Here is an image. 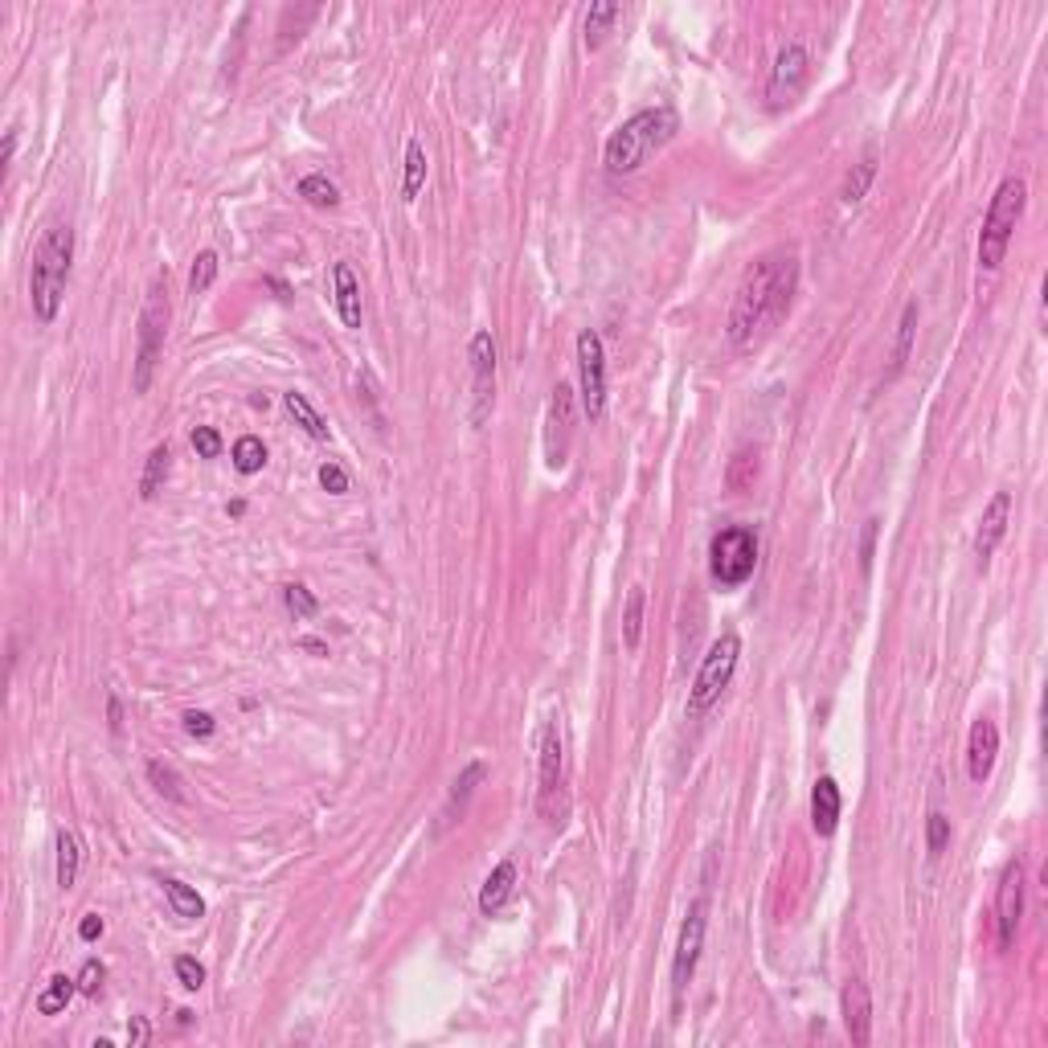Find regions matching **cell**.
<instances>
[{
    "instance_id": "cell-45",
    "label": "cell",
    "mask_w": 1048,
    "mask_h": 1048,
    "mask_svg": "<svg viewBox=\"0 0 1048 1048\" xmlns=\"http://www.w3.org/2000/svg\"><path fill=\"white\" fill-rule=\"evenodd\" d=\"M103 930H107V922H103L99 913H86L82 922H78V938H82V942H95V938H103Z\"/></svg>"
},
{
    "instance_id": "cell-46",
    "label": "cell",
    "mask_w": 1048,
    "mask_h": 1048,
    "mask_svg": "<svg viewBox=\"0 0 1048 1048\" xmlns=\"http://www.w3.org/2000/svg\"><path fill=\"white\" fill-rule=\"evenodd\" d=\"M148 1020H131L127 1024V1040H131V1048H140V1044H148Z\"/></svg>"
},
{
    "instance_id": "cell-19",
    "label": "cell",
    "mask_w": 1048,
    "mask_h": 1048,
    "mask_svg": "<svg viewBox=\"0 0 1048 1048\" xmlns=\"http://www.w3.org/2000/svg\"><path fill=\"white\" fill-rule=\"evenodd\" d=\"M484 774H488V762H467L463 766V774L455 778V786H451V795H447V803H443V811H439V827H434V832H447L451 823H459V815H463V807H467V799L475 795V786L484 782Z\"/></svg>"
},
{
    "instance_id": "cell-30",
    "label": "cell",
    "mask_w": 1048,
    "mask_h": 1048,
    "mask_svg": "<svg viewBox=\"0 0 1048 1048\" xmlns=\"http://www.w3.org/2000/svg\"><path fill=\"white\" fill-rule=\"evenodd\" d=\"M299 197L308 205H316V209L340 205V189H336V181H328V172H308V177L299 181Z\"/></svg>"
},
{
    "instance_id": "cell-5",
    "label": "cell",
    "mask_w": 1048,
    "mask_h": 1048,
    "mask_svg": "<svg viewBox=\"0 0 1048 1048\" xmlns=\"http://www.w3.org/2000/svg\"><path fill=\"white\" fill-rule=\"evenodd\" d=\"M168 320H172V303H168V271H160L148 283L144 295V312H140V348H136V373H131V389L148 393L156 361L164 353V336H168Z\"/></svg>"
},
{
    "instance_id": "cell-47",
    "label": "cell",
    "mask_w": 1048,
    "mask_h": 1048,
    "mask_svg": "<svg viewBox=\"0 0 1048 1048\" xmlns=\"http://www.w3.org/2000/svg\"><path fill=\"white\" fill-rule=\"evenodd\" d=\"M13 152H17V127H9V131H5V152H0V172H9V164H13Z\"/></svg>"
},
{
    "instance_id": "cell-3",
    "label": "cell",
    "mask_w": 1048,
    "mask_h": 1048,
    "mask_svg": "<svg viewBox=\"0 0 1048 1048\" xmlns=\"http://www.w3.org/2000/svg\"><path fill=\"white\" fill-rule=\"evenodd\" d=\"M680 131V115L672 107H643L635 111L619 131H610L602 164L610 177H627V172L643 168L655 152H660L672 136Z\"/></svg>"
},
{
    "instance_id": "cell-15",
    "label": "cell",
    "mask_w": 1048,
    "mask_h": 1048,
    "mask_svg": "<svg viewBox=\"0 0 1048 1048\" xmlns=\"http://www.w3.org/2000/svg\"><path fill=\"white\" fill-rule=\"evenodd\" d=\"M840 1016H844V1032L856 1048H864L872 1040V995L864 979H848L844 995H840Z\"/></svg>"
},
{
    "instance_id": "cell-9",
    "label": "cell",
    "mask_w": 1048,
    "mask_h": 1048,
    "mask_svg": "<svg viewBox=\"0 0 1048 1048\" xmlns=\"http://www.w3.org/2000/svg\"><path fill=\"white\" fill-rule=\"evenodd\" d=\"M705 926H709V901L696 897L688 905V917L680 926V942H676V958H672V995H676V1008L680 999L696 975V963H701V950H705Z\"/></svg>"
},
{
    "instance_id": "cell-38",
    "label": "cell",
    "mask_w": 1048,
    "mask_h": 1048,
    "mask_svg": "<svg viewBox=\"0 0 1048 1048\" xmlns=\"http://www.w3.org/2000/svg\"><path fill=\"white\" fill-rule=\"evenodd\" d=\"M946 844H950V819H946L942 811H934V815L926 819V848H930V856L938 860V856L946 852Z\"/></svg>"
},
{
    "instance_id": "cell-4",
    "label": "cell",
    "mask_w": 1048,
    "mask_h": 1048,
    "mask_svg": "<svg viewBox=\"0 0 1048 1048\" xmlns=\"http://www.w3.org/2000/svg\"><path fill=\"white\" fill-rule=\"evenodd\" d=\"M1024 205H1028V181L1012 172V177L999 181L991 209L983 217V230H979V267L983 271H999L1003 254H1008V242L1020 226V217H1024Z\"/></svg>"
},
{
    "instance_id": "cell-32",
    "label": "cell",
    "mask_w": 1048,
    "mask_h": 1048,
    "mask_svg": "<svg viewBox=\"0 0 1048 1048\" xmlns=\"http://www.w3.org/2000/svg\"><path fill=\"white\" fill-rule=\"evenodd\" d=\"M422 185H426V152H422L418 140H410V144H406V181H402V201H418Z\"/></svg>"
},
{
    "instance_id": "cell-16",
    "label": "cell",
    "mask_w": 1048,
    "mask_h": 1048,
    "mask_svg": "<svg viewBox=\"0 0 1048 1048\" xmlns=\"http://www.w3.org/2000/svg\"><path fill=\"white\" fill-rule=\"evenodd\" d=\"M1008 516H1012V496H1008V492H995L991 504L983 508L979 533H975V557H979V565H987L991 553L999 549L1003 533H1008Z\"/></svg>"
},
{
    "instance_id": "cell-44",
    "label": "cell",
    "mask_w": 1048,
    "mask_h": 1048,
    "mask_svg": "<svg viewBox=\"0 0 1048 1048\" xmlns=\"http://www.w3.org/2000/svg\"><path fill=\"white\" fill-rule=\"evenodd\" d=\"M877 529H881V520H877V516L864 520V537H860V570H868V565H872V549H877Z\"/></svg>"
},
{
    "instance_id": "cell-24",
    "label": "cell",
    "mask_w": 1048,
    "mask_h": 1048,
    "mask_svg": "<svg viewBox=\"0 0 1048 1048\" xmlns=\"http://www.w3.org/2000/svg\"><path fill=\"white\" fill-rule=\"evenodd\" d=\"M78 868H82V840H78V832L62 827L58 832V889L78 885Z\"/></svg>"
},
{
    "instance_id": "cell-1",
    "label": "cell",
    "mask_w": 1048,
    "mask_h": 1048,
    "mask_svg": "<svg viewBox=\"0 0 1048 1048\" xmlns=\"http://www.w3.org/2000/svg\"><path fill=\"white\" fill-rule=\"evenodd\" d=\"M799 287V258L795 250H766L754 267L741 275V287L729 308V344L746 348L762 332L778 328L782 316L791 312V299Z\"/></svg>"
},
{
    "instance_id": "cell-20",
    "label": "cell",
    "mask_w": 1048,
    "mask_h": 1048,
    "mask_svg": "<svg viewBox=\"0 0 1048 1048\" xmlns=\"http://www.w3.org/2000/svg\"><path fill=\"white\" fill-rule=\"evenodd\" d=\"M332 283H336V312H340V324L344 328H361L365 320V308H361V279L353 275L348 262H336L332 267Z\"/></svg>"
},
{
    "instance_id": "cell-42",
    "label": "cell",
    "mask_w": 1048,
    "mask_h": 1048,
    "mask_svg": "<svg viewBox=\"0 0 1048 1048\" xmlns=\"http://www.w3.org/2000/svg\"><path fill=\"white\" fill-rule=\"evenodd\" d=\"M320 484H324V492L344 496V492H348V471H344L340 463H324V467H320Z\"/></svg>"
},
{
    "instance_id": "cell-14",
    "label": "cell",
    "mask_w": 1048,
    "mask_h": 1048,
    "mask_svg": "<svg viewBox=\"0 0 1048 1048\" xmlns=\"http://www.w3.org/2000/svg\"><path fill=\"white\" fill-rule=\"evenodd\" d=\"M570 434H574V389L557 381L553 398H549V418H545V463L557 471L565 467L570 455Z\"/></svg>"
},
{
    "instance_id": "cell-41",
    "label": "cell",
    "mask_w": 1048,
    "mask_h": 1048,
    "mask_svg": "<svg viewBox=\"0 0 1048 1048\" xmlns=\"http://www.w3.org/2000/svg\"><path fill=\"white\" fill-rule=\"evenodd\" d=\"M103 979H107V967L99 963V958H86V967H82V975H78V991H82V995H99Z\"/></svg>"
},
{
    "instance_id": "cell-33",
    "label": "cell",
    "mask_w": 1048,
    "mask_h": 1048,
    "mask_svg": "<svg viewBox=\"0 0 1048 1048\" xmlns=\"http://www.w3.org/2000/svg\"><path fill=\"white\" fill-rule=\"evenodd\" d=\"M619 13H623V9L615 5V0H598V5H590V13H586V46H590V50L602 46L610 21H615Z\"/></svg>"
},
{
    "instance_id": "cell-11",
    "label": "cell",
    "mask_w": 1048,
    "mask_h": 1048,
    "mask_svg": "<svg viewBox=\"0 0 1048 1048\" xmlns=\"http://www.w3.org/2000/svg\"><path fill=\"white\" fill-rule=\"evenodd\" d=\"M578 377H582L586 418L602 422V414H606V353H602V336L594 328L578 332Z\"/></svg>"
},
{
    "instance_id": "cell-25",
    "label": "cell",
    "mask_w": 1048,
    "mask_h": 1048,
    "mask_svg": "<svg viewBox=\"0 0 1048 1048\" xmlns=\"http://www.w3.org/2000/svg\"><path fill=\"white\" fill-rule=\"evenodd\" d=\"M148 782L156 786V791H160L168 803H189L185 778H181V770L172 766V762H164V758H152V762H148Z\"/></svg>"
},
{
    "instance_id": "cell-10",
    "label": "cell",
    "mask_w": 1048,
    "mask_h": 1048,
    "mask_svg": "<svg viewBox=\"0 0 1048 1048\" xmlns=\"http://www.w3.org/2000/svg\"><path fill=\"white\" fill-rule=\"evenodd\" d=\"M471 426H484L496 406V340L488 328L471 336Z\"/></svg>"
},
{
    "instance_id": "cell-23",
    "label": "cell",
    "mask_w": 1048,
    "mask_h": 1048,
    "mask_svg": "<svg viewBox=\"0 0 1048 1048\" xmlns=\"http://www.w3.org/2000/svg\"><path fill=\"white\" fill-rule=\"evenodd\" d=\"M758 471H762L758 451H754V447H737L733 459H729V467H725V488H729V492H750V488L758 484Z\"/></svg>"
},
{
    "instance_id": "cell-2",
    "label": "cell",
    "mask_w": 1048,
    "mask_h": 1048,
    "mask_svg": "<svg viewBox=\"0 0 1048 1048\" xmlns=\"http://www.w3.org/2000/svg\"><path fill=\"white\" fill-rule=\"evenodd\" d=\"M70 262H74V230L70 222H50L37 238L33 267H29V303L41 324H54L62 312Z\"/></svg>"
},
{
    "instance_id": "cell-29",
    "label": "cell",
    "mask_w": 1048,
    "mask_h": 1048,
    "mask_svg": "<svg viewBox=\"0 0 1048 1048\" xmlns=\"http://www.w3.org/2000/svg\"><path fill=\"white\" fill-rule=\"evenodd\" d=\"M78 991V979H66V975H54L46 983V991L37 995V1016H62L66 1012V1003L74 999Z\"/></svg>"
},
{
    "instance_id": "cell-48",
    "label": "cell",
    "mask_w": 1048,
    "mask_h": 1048,
    "mask_svg": "<svg viewBox=\"0 0 1048 1048\" xmlns=\"http://www.w3.org/2000/svg\"><path fill=\"white\" fill-rule=\"evenodd\" d=\"M107 717H111V729L119 733V701H115V696H111V701H107Z\"/></svg>"
},
{
    "instance_id": "cell-8",
    "label": "cell",
    "mask_w": 1048,
    "mask_h": 1048,
    "mask_svg": "<svg viewBox=\"0 0 1048 1048\" xmlns=\"http://www.w3.org/2000/svg\"><path fill=\"white\" fill-rule=\"evenodd\" d=\"M561 791H565V737H561V721L549 717L541 725V791H537V811L549 823H557L565 811Z\"/></svg>"
},
{
    "instance_id": "cell-31",
    "label": "cell",
    "mask_w": 1048,
    "mask_h": 1048,
    "mask_svg": "<svg viewBox=\"0 0 1048 1048\" xmlns=\"http://www.w3.org/2000/svg\"><path fill=\"white\" fill-rule=\"evenodd\" d=\"M913 336H917V303H905L901 312V324H897V344H893V365H889V377H897L909 361V348H913Z\"/></svg>"
},
{
    "instance_id": "cell-39",
    "label": "cell",
    "mask_w": 1048,
    "mask_h": 1048,
    "mask_svg": "<svg viewBox=\"0 0 1048 1048\" xmlns=\"http://www.w3.org/2000/svg\"><path fill=\"white\" fill-rule=\"evenodd\" d=\"M172 971H177V979H181L185 991H201V987H205V967L197 963V958H189V954H181L177 963H172Z\"/></svg>"
},
{
    "instance_id": "cell-40",
    "label": "cell",
    "mask_w": 1048,
    "mask_h": 1048,
    "mask_svg": "<svg viewBox=\"0 0 1048 1048\" xmlns=\"http://www.w3.org/2000/svg\"><path fill=\"white\" fill-rule=\"evenodd\" d=\"M193 451L201 459H217V455H222V434H217L213 426H197L193 430Z\"/></svg>"
},
{
    "instance_id": "cell-43",
    "label": "cell",
    "mask_w": 1048,
    "mask_h": 1048,
    "mask_svg": "<svg viewBox=\"0 0 1048 1048\" xmlns=\"http://www.w3.org/2000/svg\"><path fill=\"white\" fill-rule=\"evenodd\" d=\"M213 729H217L213 713H205V709H189L185 713V733L189 737H213Z\"/></svg>"
},
{
    "instance_id": "cell-21",
    "label": "cell",
    "mask_w": 1048,
    "mask_h": 1048,
    "mask_svg": "<svg viewBox=\"0 0 1048 1048\" xmlns=\"http://www.w3.org/2000/svg\"><path fill=\"white\" fill-rule=\"evenodd\" d=\"M512 889H516V864H512V860H500V864L488 872L484 889H479V913H488V917L500 913V909L508 905Z\"/></svg>"
},
{
    "instance_id": "cell-28",
    "label": "cell",
    "mask_w": 1048,
    "mask_h": 1048,
    "mask_svg": "<svg viewBox=\"0 0 1048 1048\" xmlns=\"http://www.w3.org/2000/svg\"><path fill=\"white\" fill-rule=\"evenodd\" d=\"M168 467H172L168 443L152 447V455L144 459V475H140V496H144V500H156V492L164 488V479H168Z\"/></svg>"
},
{
    "instance_id": "cell-12",
    "label": "cell",
    "mask_w": 1048,
    "mask_h": 1048,
    "mask_svg": "<svg viewBox=\"0 0 1048 1048\" xmlns=\"http://www.w3.org/2000/svg\"><path fill=\"white\" fill-rule=\"evenodd\" d=\"M1020 917H1024V864L1012 860L1003 868L999 889H995V942H999V950L1016 946Z\"/></svg>"
},
{
    "instance_id": "cell-36",
    "label": "cell",
    "mask_w": 1048,
    "mask_h": 1048,
    "mask_svg": "<svg viewBox=\"0 0 1048 1048\" xmlns=\"http://www.w3.org/2000/svg\"><path fill=\"white\" fill-rule=\"evenodd\" d=\"M217 267H222V262H217V250H201L193 258V271H189V295H205L217 279Z\"/></svg>"
},
{
    "instance_id": "cell-18",
    "label": "cell",
    "mask_w": 1048,
    "mask_h": 1048,
    "mask_svg": "<svg viewBox=\"0 0 1048 1048\" xmlns=\"http://www.w3.org/2000/svg\"><path fill=\"white\" fill-rule=\"evenodd\" d=\"M840 811H844L840 782H836L832 774H823V778L811 786V827H815V836H836Z\"/></svg>"
},
{
    "instance_id": "cell-13",
    "label": "cell",
    "mask_w": 1048,
    "mask_h": 1048,
    "mask_svg": "<svg viewBox=\"0 0 1048 1048\" xmlns=\"http://www.w3.org/2000/svg\"><path fill=\"white\" fill-rule=\"evenodd\" d=\"M807 70H811V58L803 50V41H786V46L778 50V58H774V66H770V82H766L770 107L795 103V95L803 91V82H807Z\"/></svg>"
},
{
    "instance_id": "cell-17",
    "label": "cell",
    "mask_w": 1048,
    "mask_h": 1048,
    "mask_svg": "<svg viewBox=\"0 0 1048 1048\" xmlns=\"http://www.w3.org/2000/svg\"><path fill=\"white\" fill-rule=\"evenodd\" d=\"M995 754H999V729H995V721L979 717L971 725V741H967V774H971V782H987L991 778Z\"/></svg>"
},
{
    "instance_id": "cell-22",
    "label": "cell",
    "mask_w": 1048,
    "mask_h": 1048,
    "mask_svg": "<svg viewBox=\"0 0 1048 1048\" xmlns=\"http://www.w3.org/2000/svg\"><path fill=\"white\" fill-rule=\"evenodd\" d=\"M877 181V148H868L856 164H852V172L844 177V189H840V201L844 205H860L864 197H868V185Z\"/></svg>"
},
{
    "instance_id": "cell-6",
    "label": "cell",
    "mask_w": 1048,
    "mask_h": 1048,
    "mask_svg": "<svg viewBox=\"0 0 1048 1048\" xmlns=\"http://www.w3.org/2000/svg\"><path fill=\"white\" fill-rule=\"evenodd\" d=\"M754 565H758V537L754 529H741V524H729L721 529L709 545V574L717 586L725 590H737L754 578Z\"/></svg>"
},
{
    "instance_id": "cell-26",
    "label": "cell",
    "mask_w": 1048,
    "mask_h": 1048,
    "mask_svg": "<svg viewBox=\"0 0 1048 1048\" xmlns=\"http://www.w3.org/2000/svg\"><path fill=\"white\" fill-rule=\"evenodd\" d=\"M164 897H168L172 913L185 917V922H197V917H205V901H201V893L189 889V885L177 881V877H164Z\"/></svg>"
},
{
    "instance_id": "cell-34",
    "label": "cell",
    "mask_w": 1048,
    "mask_h": 1048,
    "mask_svg": "<svg viewBox=\"0 0 1048 1048\" xmlns=\"http://www.w3.org/2000/svg\"><path fill=\"white\" fill-rule=\"evenodd\" d=\"M643 602H647V590L635 586L627 594V610H623V643H627V651H635L639 639H643Z\"/></svg>"
},
{
    "instance_id": "cell-37",
    "label": "cell",
    "mask_w": 1048,
    "mask_h": 1048,
    "mask_svg": "<svg viewBox=\"0 0 1048 1048\" xmlns=\"http://www.w3.org/2000/svg\"><path fill=\"white\" fill-rule=\"evenodd\" d=\"M283 602H287V610L295 619H312L316 610H320V602H316V594L308 590V586H299V582H291V586H283Z\"/></svg>"
},
{
    "instance_id": "cell-35",
    "label": "cell",
    "mask_w": 1048,
    "mask_h": 1048,
    "mask_svg": "<svg viewBox=\"0 0 1048 1048\" xmlns=\"http://www.w3.org/2000/svg\"><path fill=\"white\" fill-rule=\"evenodd\" d=\"M267 467V447H262V439H254V434H242V439L234 443V471L238 475H254Z\"/></svg>"
},
{
    "instance_id": "cell-7",
    "label": "cell",
    "mask_w": 1048,
    "mask_h": 1048,
    "mask_svg": "<svg viewBox=\"0 0 1048 1048\" xmlns=\"http://www.w3.org/2000/svg\"><path fill=\"white\" fill-rule=\"evenodd\" d=\"M737 660H741V639L733 631H725L709 647L701 668H696V680H692V692H688V717H701L717 705V696L729 688V680L737 672Z\"/></svg>"
},
{
    "instance_id": "cell-27",
    "label": "cell",
    "mask_w": 1048,
    "mask_h": 1048,
    "mask_svg": "<svg viewBox=\"0 0 1048 1048\" xmlns=\"http://www.w3.org/2000/svg\"><path fill=\"white\" fill-rule=\"evenodd\" d=\"M283 406H287V414L295 418V426H303V434H312V439H320V443L328 439V422L316 414V406L303 398V393H295V389L283 393Z\"/></svg>"
}]
</instances>
